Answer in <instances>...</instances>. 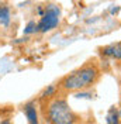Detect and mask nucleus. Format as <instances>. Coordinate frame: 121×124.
Wrapping results in <instances>:
<instances>
[{
	"mask_svg": "<svg viewBox=\"0 0 121 124\" xmlns=\"http://www.w3.org/2000/svg\"><path fill=\"white\" fill-rule=\"evenodd\" d=\"M120 106H121V89H120Z\"/></svg>",
	"mask_w": 121,
	"mask_h": 124,
	"instance_id": "nucleus-9",
	"label": "nucleus"
},
{
	"mask_svg": "<svg viewBox=\"0 0 121 124\" xmlns=\"http://www.w3.org/2000/svg\"><path fill=\"white\" fill-rule=\"evenodd\" d=\"M60 21V8L56 4H46L45 11L41 16V20L37 23V31L48 32L59 25Z\"/></svg>",
	"mask_w": 121,
	"mask_h": 124,
	"instance_id": "nucleus-3",
	"label": "nucleus"
},
{
	"mask_svg": "<svg viewBox=\"0 0 121 124\" xmlns=\"http://www.w3.org/2000/svg\"><path fill=\"white\" fill-rule=\"evenodd\" d=\"M38 110L45 123L49 124H75L80 123L82 117L69 106L68 96L56 92L45 96L38 97Z\"/></svg>",
	"mask_w": 121,
	"mask_h": 124,
	"instance_id": "nucleus-2",
	"label": "nucleus"
},
{
	"mask_svg": "<svg viewBox=\"0 0 121 124\" xmlns=\"http://www.w3.org/2000/svg\"><path fill=\"white\" fill-rule=\"evenodd\" d=\"M103 76V65L97 56L89 58L83 65H80L68 75L62 76L55 83L58 92L62 94L86 92L97 85Z\"/></svg>",
	"mask_w": 121,
	"mask_h": 124,
	"instance_id": "nucleus-1",
	"label": "nucleus"
},
{
	"mask_svg": "<svg viewBox=\"0 0 121 124\" xmlns=\"http://www.w3.org/2000/svg\"><path fill=\"white\" fill-rule=\"evenodd\" d=\"M115 66H117V68H118V69H121V61L115 62Z\"/></svg>",
	"mask_w": 121,
	"mask_h": 124,
	"instance_id": "nucleus-8",
	"label": "nucleus"
},
{
	"mask_svg": "<svg viewBox=\"0 0 121 124\" xmlns=\"http://www.w3.org/2000/svg\"><path fill=\"white\" fill-rule=\"evenodd\" d=\"M37 103L35 101H28L24 106V114L27 117L28 123L31 124H37L38 123V110H37Z\"/></svg>",
	"mask_w": 121,
	"mask_h": 124,
	"instance_id": "nucleus-5",
	"label": "nucleus"
},
{
	"mask_svg": "<svg viewBox=\"0 0 121 124\" xmlns=\"http://www.w3.org/2000/svg\"><path fill=\"white\" fill-rule=\"evenodd\" d=\"M11 21V13H10V7L6 4H0V25L3 27H8Z\"/></svg>",
	"mask_w": 121,
	"mask_h": 124,
	"instance_id": "nucleus-6",
	"label": "nucleus"
},
{
	"mask_svg": "<svg viewBox=\"0 0 121 124\" xmlns=\"http://www.w3.org/2000/svg\"><path fill=\"white\" fill-rule=\"evenodd\" d=\"M98 52L106 59H113L115 62L121 61V41L115 42V44H111V45H107L104 48H100Z\"/></svg>",
	"mask_w": 121,
	"mask_h": 124,
	"instance_id": "nucleus-4",
	"label": "nucleus"
},
{
	"mask_svg": "<svg viewBox=\"0 0 121 124\" xmlns=\"http://www.w3.org/2000/svg\"><path fill=\"white\" fill-rule=\"evenodd\" d=\"M35 31H37V24H35V21H30V23L27 24L24 32L25 34H31V32H35Z\"/></svg>",
	"mask_w": 121,
	"mask_h": 124,
	"instance_id": "nucleus-7",
	"label": "nucleus"
}]
</instances>
